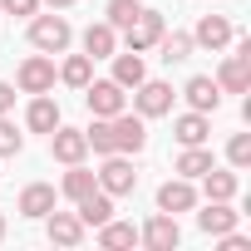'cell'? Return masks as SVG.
Here are the masks:
<instances>
[{"label": "cell", "mask_w": 251, "mask_h": 251, "mask_svg": "<svg viewBox=\"0 0 251 251\" xmlns=\"http://www.w3.org/2000/svg\"><path fill=\"white\" fill-rule=\"evenodd\" d=\"M69 40H74V30H69V20L54 10V15H30V45L40 50V54H64L69 50Z\"/></svg>", "instance_id": "cell-1"}, {"label": "cell", "mask_w": 251, "mask_h": 251, "mask_svg": "<svg viewBox=\"0 0 251 251\" xmlns=\"http://www.w3.org/2000/svg\"><path fill=\"white\" fill-rule=\"evenodd\" d=\"M84 103H89L94 118H113V113L128 108V89L113 84V79H89L84 84Z\"/></svg>", "instance_id": "cell-2"}, {"label": "cell", "mask_w": 251, "mask_h": 251, "mask_svg": "<svg viewBox=\"0 0 251 251\" xmlns=\"http://www.w3.org/2000/svg\"><path fill=\"white\" fill-rule=\"evenodd\" d=\"M94 177H99V187H103L108 197H128V192L138 187V173H133L128 153H108V158H103V168H99Z\"/></svg>", "instance_id": "cell-3"}, {"label": "cell", "mask_w": 251, "mask_h": 251, "mask_svg": "<svg viewBox=\"0 0 251 251\" xmlns=\"http://www.w3.org/2000/svg\"><path fill=\"white\" fill-rule=\"evenodd\" d=\"M163 30H168V25H163V15L143 5V10H138V15L128 20V25H123V45H128V50H138V54H143V50H153V45L163 40Z\"/></svg>", "instance_id": "cell-4"}, {"label": "cell", "mask_w": 251, "mask_h": 251, "mask_svg": "<svg viewBox=\"0 0 251 251\" xmlns=\"http://www.w3.org/2000/svg\"><path fill=\"white\" fill-rule=\"evenodd\" d=\"M133 108H138V118H163V113H173V84L143 79V84L133 89Z\"/></svg>", "instance_id": "cell-5"}, {"label": "cell", "mask_w": 251, "mask_h": 251, "mask_svg": "<svg viewBox=\"0 0 251 251\" xmlns=\"http://www.w3.org/2000/svg\"><path fill=\"white\" fill-rule=\"evenodd\" d=\"M15 84H20V94H50L54 89V59L50 54H30L15 69Z\"/></svg>", "instance_id": "cell-6"}, {"label": "cell", "mask_w": 251, "mask_h": 251, "mask_svg": "<svg viewBox=\"0 0 251 251\" xmlns=\"http://www.w3.org/2000/svg\"><path fill=\"white\" fill-rule=\"evenodd\" d=\"M108 123H113V148H118V153H143V148H148V128H143L138 113L123 108V113H113Z\"/></svg>", "instance_id": "cell-7"}, {"label": "cell", "mask_w": 251, "mask_h": 251, "mask_svg": "<svg viewBox=\"0 0 251 251\" xmlns=\"http://www.w3.org/2000/svg\"><path fill=\"white\" fill-rule=\"evenodd\" d=\"M138 241H143L148 251H173V246L182 241V226H177V217L158 212V217H148V226L138 231Z\"/></svg>", "instance_id": "cell-8"}, {"label": "cell", "mask_w": 251, "mask_h": 251, "mask_svg": "<svg viewBox=\"0 0 251 251\" xmlns=\"http://www.w3.org/2000/svg\"><path fill=\"white\" fill-rule=\"evenodd\" d=\"M50 153L69 168V163H84L89 158V138H84V128H64V123H59V128L50 133Z\"/></svg>", "instance_id": "cell-9"}, {"label": "cell", "mask_w": 251, "mask_h": 251, "mask_svg": "<svg viewBox=\"0 0 251 251\" xmlns=\"http://www.w3.org/2000/svg\"><path fill=\"white\" fill-rule=\"evenodd\" d=\"M231 40H236V30H231V20H226V15H202V20H197V30H192V45H202V50H212V54H217V50H226Z\"/></svg>", "instance_id": "cell-10"}, {"label": "cell", "mask_w": 251, "mask_h": 251, "mask_svg": "<svg viewBox=\"0 0 251 251\" xmlns=\"http://www.w3.org/2000/svg\"><path fill=\"white\" fill-rule=\"evenodd\" d=\"M192 207H197V187H192L187 177H173V182L158 187V212L177 217V212H192Z\"/></svg>", "instance_id": "cell-11"}, {"label": "cell", "mask_w": 251, "mask_h": 251, "mask_svg": "<svg viewBox=\"0 0 251 251\" xmlns=\"http://www.w3.org/2000/svg\"><path fill=\"white\" fill-rule=\"evenodd\" d=\"M217 89L222 94H246L251 89V59L246 54H226L222 69H217Z\"/></svg>", "instance_id": "cell-12"}, {"label": "cell", "mask_w": 251, "mask_h": 251, "mask_svg": "<svg viewBox=\"0 0 251 251\" xmlns=\"http://www.w3.org/2000/svg\"><path fill=\"white\" fill-rule=\"evenodd\" d=\"M182 99H187L197 113H217V108H222V89H217V79H207V74H192V79L182 84Z\"/></svg>", "instance_id": "cell-13"}, {"label": "cell", "mask_w": 251, "mask_h": 251, "mask_svg": "<svg viewBox=\"0 0 251 251\" xmlns=\"http://www.w3.org/2000/svg\"><path fill=\"white\" fill-rule=\"evenodd\" d=\"M45 236H50L54 246H79V241H84L79 212H50V217H45Z\"/></svg>", "instance_id": "cell-14"}, {"label": "cell", "mask_w": 251, "mask_h": 251, "mask_svg": "<svg viewBox=\"0 0 251 251\" xmlns=\"http://www.w3.org/2000/svg\"><path fill=\"white\" fill-rule=\"evenodd\" d=\"M173 138H177L182 148L207 143V138H212V118H207V113H197V108H192V113H177V118H173Z\"/></svg>", "instance_id": "cell-15"}, {"label": "cell", "mask_w": 251, "mask_h": 251, "mask_svg": "<svg viewBox=\"0 0 251 251\" xmlns=\"http://www.w3.org/2000/svg\"><path fill=\"white\" fill-rule=\"evenodd\" d=\"M236 222H241V212H231V202H207L197 212V226L207 236H226V231H236Z\"/></svg>", "instance_id": "cell-16"}, {"label": "cell", "mask_w": 251, "mask_h": 251, "mask_svg": "<svg viewBox=\"0 0 251 251\" xmlns=\"http://www.w3.org/2000/svg\"><path fill=\"white\" fill-rule=\"evenodd\" d=\"M25 128H30V133H54V128H59V103H54L50 94H35V99H30Z\"/></svg>", "instance_id": "cell-17"}, {"label": "cell", "mask_w": 251, "mask_h": 251, "mask_svg": "<svg viewBox=\"0 0 251 251\" xmlns=\"http://www.w3.org/2000/svg\"><path fill=\"white\" fill-rule=\"evenodd\" d=\"M113 50H118V30L108 20H99V25L84 30V54L89 59H113Z\"/></svg>", "instance_id": "cell-18"}, {"label": "cell", "mask_w": 251, "mask_h": 251, "mask_svg": "<svg viewBox=\"0 0 251 251\" xmlns=\"http://www.w3.org/2000/svg\"><path fill=\"white\" fill-rule=\"evenodd\" d=\"M50 212H54V187H50V182H30V187L20 192V217H35V222H40V217H50Z\"/></svg>", "instance_id": "cell-19"}, {"label": "cell", "mask_w": 251, "mask_h": 251, "mask_svg": "<svg viewBox=\"0 0 251 251\" xmlns=\"http://www.w3.org/2000/svg\"><path fill=\"white\" fill-rule=\"evenodd\" d=\"M148 79V64H143V54L138 50H128V54H113V84H123V89H138Z\"/></svg>", "instance_id": "cell-20"}, {"label": "cell", "mask_w": 251, "mask_h": 251, "mask_svg": "<svg viewBox=\"0 0 251 251\" xmlns=\"http://www.w3.org/2000/svg\"><path fill=\"white\" fill-rule=\"evenodd\" d=\"M99 246H103V251H128V246H138V226L108 217V222L99 226Z\"/></svg>", "instance_id": "cell-21"}, {"label": "cell", "mask_w": 251, "mask_h": 251, "mask_svg": "<svg viewBox=\"0 0 251 251\" xmlns=\"http://www.w3.org/2000/svg\"><path fill=\"white\" fill-rule=\"evenodd\" d=\"M236 187H241V182H236V173H222L217 163L202 173V192H207V202H231V197H236Z\"/></svg>", "instance_id": "cell-22"}, {"label": "cell", "mask_w": 251, "mask_h": 251, "mask_svg": "<svg viewBox=\"0 0 251 251\" xmlns=\"http://www.w3.org/2000/svg\"><path fill=\"white\" fill-rule=\"evenodd\" d=\"M108 217H113V197H108L103 187H94L89 197H79V222H84V226H103Z\"/></svg>", "instance_id": "cell-23"}, {"label": "cell", "mask_w": 251, "mask_h": 251, "mask_svg": "<svg viewBox=\"0 0 251 251\" xmlns=\"http://www.w3.org/2000/svg\"><path fill=\"white\" fill-rule=\"evenodd\" d=\"M94 187H99V177H94V173H89L84 163H69V173H64V182H59V192H64L69 202H79V197H89Z\"/></svg>", "instance_id": "cell-24"}, {"label": "cell", "mask_w": 251, "mask_h": 251, "mask_svg": "<svg viewBox=\"0 0 251 251\" xmlns=\"http://www.w3.org/2000/svg\"><path fill=\"white\" fill-rule=\"evenodd\" d=\"M207 168H212V153H207L202 143H197V148H182V153H177V177L197 182V177H202Z\"/></svg>", "instance_id": "cell-25"}, {"label": "cell", "mask_w": 251, "mask_h": 251, "mask_svg": "<svg viewBox=\"0 0 251 251\" xmlns=\"http://www.w3.org/2000/svg\"><path fill=\"white\" fill-rule=\"evenodd\" d=\"M59 79H64L69 89H84V84L94 79V59H89V54H69V59L59 64Z\"/></svg>", "instance_id": "cell-26"}, {"label": "cell", "mask_w": 251, "mask_h": 251, "mask_svg": "<svg viewBox=\"0 0 251 251\" xmlns=\"http://www.w3.org/2000/svg\"><path fill=\"white\" fill-rule=\"evenodd\" d=\"M158 50H163V59H168V64H182V59H187V54H192L197 45H192V35H182V30H173V35L163 30V40H158Z\"/></svg>", "instance_id": "cell-27"}, {"label": "cell", "mask_w": 251, "mask_h": 251, "mask_svg": "<svg viewBox=\"0 0 251 251\" xmlns=\"http://www.w3.org/2000/svg\"><path fill=\"white\" fill-rule=\"evenodd\" d=\"M84 138H89V148H94L99 158H108V153H118V148H113V123H108V118H94L89 128H84Z\"/></svg>", "instance_id": "cell-28"}, {"label": "cell", "mask_w": 251, "mask_h": 251, "mask_svg": "<svg viewBox=\"0 0 251 251\" xmlns=\"http://www.w3.org/2000/svg\"><path fill=\"white\" fill-rule=\"evenodd\" d=\"M20 148H25V133L15 128V123H10L5 113H0V158H15Z\"/></svg>", "instance_id": "cell-29"}, {"label": "cell", "mask_w": 251, "mask_h": 251, "mask_svg": "<svg viewBox=\"0 0 251 251\" xmlns=\"http://www.w3.org/2000/svg\"><path fill=\"white\" fill-rule=\"evenodd\" d=\"M138 10H143L138 0H108V25H113V30H123V25H128Z\"/></svg>", "instance_id": "cell-30"}, {"label": "cell", "mask_w": 251, "mask_h": 251, "mask_svg": "<svg viewBox=\"0 0 251 251\" xmlns=\"http://www.w3.org/2000/svg\"><path fill=\"white\" fill-rule=\"evenodd\" d=\"M226 163H231V168H251V133H236V138L226 143Z\"/></svg>", "instance_id": "cell-31"}, {"label": "cell", "mask_w": 251, "mask_h": 251, "mask_svg": "<svg viewBox=\"0 0 251 251\" xmlns=\"http://www.w3.org/2000/svg\"><path fill=\"white\" fill-rule=\"evenodd\" d=\"M0 10H5V15H35L40 0H0Z\"/></svg>", "instance_id": "cell-32"}, {"label": "cell", "mask_w": 251, "mask_h": 251, "mask_svg": "<svg viewBox=\"0 0 251 251\" xmlns=\"http://www.w3.org/2000/svg\"><path fill=\"white\" fill-rule=\"evenodd\" d=\"M10 108H15V89L0 79V113H10Z\"/></svg>", "instance_id": "cell-33"}, {"label": "cell", "mask_w": 251, "mask_h": 251, "mask_svg": "<svg viewBox=\"0 0 251 251\" xmlns=\"http://www.w3.org/2000/svg\"><path fill=\"white\" fill-rule=\"evenodd\" d=\"M40 5H50V10H64V5H74V0H40Z\"/></svg>", "instance_id": "cell-34"}, {"label": "cell", "mask_w": 251, "mask_h": 251, "mask_svg": "<svg viewBox=\"0 0 251 251\" xmlns=\"http://www.w3.org/2000/svg\"><path fill=\"white\" fill-rule=\"evenodd\" d=\"M0 241H5V212H0Z\"/></svg>", "instance_id": "cell-35"}]
</instances>
